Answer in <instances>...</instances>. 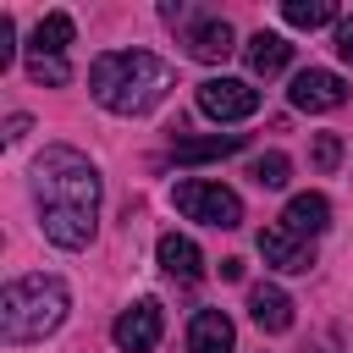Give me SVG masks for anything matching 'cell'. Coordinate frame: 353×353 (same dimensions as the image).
Instances as JSON below:
<instances>
[{
  "mask_svg": "<svg viewBox=\"0 0 353 353\" xmlns=\"http://www.w3.org/2000/svg\"><path fill=\"white\" fill-rule=\"evenodd\" d=\"M33 199H39V226L55 248H88L99 226V171L88 154L50 143L33 160Z\"/></svg>",
  "mask_w": 353,
  "mask_h": 353,
  "instance_id": "cell-1",
  "label": "cell"
},
{
  "mask_svg": "<svg viewBox=\"0 0 353 353\" xmlns=\"http://www.w3.org/2000/svg\"><path fill=\"white\" fill-rule=\"evenodd\" d=\"M176 72L154 55V50H105L94 66H88V94L116 110V116H143L154 110L165 94H171Z\"/></svg>",
  "mask_w": 353,
  "mask_h": 353,
  "instance_id": "cell-2",
  "label": "cell"
},
{
  "mask_svg": "<svg viewBox=\"0 0 353 353\" xmlns=\"http://www.w3.org/2000/svg\"><path fill=\"white\" fill-rule=\"evenodd\" d=\"M72 309V292L61 276H22V281H6L0 292V336L11 347L22 342H44Z\"/></svg>",
  "mask_w": 353,
  "mask_h": 353,
  "instance_id": "cell-3",
  "label": "cell"
},
{
  "mask_svg": "<svg viewBox=\"0 0 353 353\" xmlns=\"http://www.w3.org/2000/svg\"><path fill=\"white\" fill-rule=\"evenodd\" d=\"M171 204H176L188 221H204V226H221V232L243 226V199H237L232 188H221V182H204V176L176 182V188H171Z\"/></svg>",
  "mask_w": 353,
  "mask_h": 353,
  "instance_id": "cell-4",
  "label": "cell"
},
{
  "mask_svg": "<svg viewBox=\"0 0 353 353\" xmlns=\"http://www.w3.org/2000/svg\"><path fill=\"white\" fill-rule=\"evenodd\" d=\"M199 110L215 121H243L259 110V88L243 77H210V83H199Z\"/></svg>",
  "mask_w": 353,
  "mask_h": 353,
  "instance_id": "cell-5",
  "label": "cell"
},
{
  "mask_svg": "<svg viewBox=\"0 0 353 353\" xmlns=\"http://www.w3.org/2000/svg\"><path fill=\"white\" fill-rule=\"evenodd\" d=\"M160 331H165V314H160V303H154V298L127 303V309L116 314V325H110V336H116V347H121V353H149V347L160 342Z\"/></svg>",
  "mask_w": 353,
  "mask_h": 353,
  "instance_id": "cell-6",
  "label": "cell"
},
{
  "mask_svg": "<svg viewBox=\"0 0 353 353\" xmlns=\"http://www.w3.org/2000/svg\"><path fill=\"white\" fill-rule=\"evenodd\" d=\"M287 99H292L298 110L320 116V110H336V105H347V83H342L336 72H325V66H309V72H298V77H292Z\"/></svg>",
  "mask_w": 353,
  "mask_h": 353,
  "instance_id": "cell-7",
  "label": "cell"
},
{
  "mask_svg": "<svg viewBox=\"0 0 353 353\" xmlns=\"http://www.w3.org/2000/svg\"><path fill=\"white\" fill-rule=\"evenodd\" d=\"M165 22H188V11L182 6H165ZM237 44H232V28L221 22V17H199V22H188V55L193 61H226Z\"/></svg>",
  "mask_w": 353,
  "mask_h": 353,
  "instance_id": "cell-8",
  "label": "cell"
},
{
  "mask_svg": "<svg viewBox=\"0 0 353 353\" xmlns=\"http://www.w3.org/2000/svg\"><path fill=\"white\" fill-rule=\"evenodd\" d=\"M259 254H265V265H276V270H287V276H303V270L314 265V243L292 237L281 221H276V226H259Z\"/></svg>",
  "mask_w": 353,
  "mask_h": 353,
  "instance_id": "cell-9",
  "label": "cell"
},
{
  "mask_svg": "<svg viewBox=\"0 0 353 353\" xmlns=\"http://www.w3.org/2000/svg\"><path fill=\"white\" fill-rule=\"evenodd\" d=\"M281 226L292 232V237H320L325 226H331V199L325 193H292L287 199V210H281Z\"/></svg>",
  "mask_w": 353,
  "mask_h": 353,
  "instance_id": "cell-10",
  "label": "cell"
},
{
  "mask_svg": "<svg viewBox=\"0 0 353 353\" xmlns=\"http://www.w3.org/2000/svg\"><path fill=\"white\" fill-rule=\"evenodd\" d=\"M237 347V331L221 309H199L188 320V353H232Z\"/></svg>",
  "mask_w": 353,
  "mask_h": 353,
  "instance_id": "cell-11",
  "label": "cell"
},
{
  "mask_svg": "<svg viewBox=\"0 0 353 353\" xmlns=\"http://www.w3.org/2000/svg\"><path fill=\"white\" fill-rule=\"evenodd\" d=\"M248 314H254V325L259 331H287L292 325V298L276 287V281H259V287H248Z\"/></svg>",
  "mask_w": 353,
  "mask_h": 353,
  "instance_id": "cell-12",
  "label": "cell"
},
{
  "mask_svg": "<svg viewBox=\"0 0 353 353\" xmlns=\"http://www.w3.org/2000/svg\"><path fill=\"white\" fill-rule=\"evenodd\" d=\"M160 270L176 276V281H199V276H204V254H199V243L182 237V232H165V237H160Z\"/></svg>",
  "mask_w": 353,
  "mask_h": 353,
  "instance_id": "cell-13",
  "label": "cell"
},
{
  "mask_svg": "<svg viewBox=\"0 0 353 353\" xmlns=\"http://www.w3.org/2000/svg\"><path fill=\"white\" fill-rule=\"evenodd\" d=\"M287 55H292V44H287L281 33H254V39L243 44V61H248L254 77H276V72L287 66Z\"/></svg>",
  "mask_w": 353,
  "mask_h": 353,
  "instance_id": "cell-14",
  "label": "cell"
},
{
  "mask_svg": "<svg viewBox=\"0 0 353 353\" xmlns=\"http://www.w3.org/2000/svg\"><path fill=\"white\" fill-rule=\"evenodd\" d=\"M248 138L243 132H215V138H182L176 149H171V160L176 165H199V160H221V154H237Z\"/></svg>",
  "mask_w": 353,
  "mask_h": 353,
  "instance_id": "cell-15",
  "label": "cell"
},
{
  "mask_svg": "<svg viewBox=\"0 0 353 353\" xmlns=\"http://www.w3.org/2000/svg\"><path fill=\"white\" fill-rule=\"evenodd\" d=\"M66 44H72V17H66V11H50V17L33 28V50H28V55H66Z\"/></svg>",
  "mask_w": 353,
  "mask_h": 353,
  "instance_id": "cell-16",
  "label": "cell"
},
{
  "mask_svg": "<svg viewBox=\"0 0 353 353\" xmlns=\"http://www.w3.org/2000/svg\"><path fill=\"white\" fill-rule=\"evenodd\" d=\"M281 17H287L292 28H325V22L336 17V6H331V0H287Z\"/></svg>",
  "mask_w": 353,
  "mask_h": 353,
  "instance_id": "cell-17",
  "label": "cell"
},
{
  "mask_svg": "<svg viewBox=\"0 0 353 353\" xmlns=\"http://www.w3.org/2000/svg\"><path fill=\"white\" fill-rule=\"evenodd\" d=\"M287 171H292V160H287L281 149H270V154H259V160L248 165V176H254L259 188H287Z\"/></svg>",
  "mask_w": 353,
  "mask_h": 353,
  "instance_id": "cell-18",
  "label": "cell"
},
{
  "mask_svg": "<svg viewBox=\"0 0 353 353\" xmlns=\"http://www.w3.org/2000/svg\"><path fill=\"white\" fill-rule=\"evenodd\" d=\"M28 77L61 88V83H72V66H66V55H28Z\"/></svg>",
  "mask_w": 353,
  "mask_h": 353,
  "instance_id": "cell-19",
  "label": "cell"
},
{
  "mask_svg": "<svg viewBox=\"0 0 353 353\" xmlns=\"http://www.w3.org/2000/svg\"><path fill=\"white\" fill-rule=\"evenodd\" d=\"M342 165V138L336 132H314V171H336Z\"/></svg>",
  "mask_w": 353,
  "mask_h": 353,
  "instance_id": "cell-20",
  "label": "cell"
},
{
  "mask_svg": "<svg viewBox=\"0 0 353 353\" xmlns=\"http://www.w3.org/2000/svg\"><path fill=\"white\" fill-rule=\"evenodd\" d=\"M336 55H342V61L353 66V17H347V22L336 28Z\"/></svg>",
  "mask_w": 353,
  "mask_h": 353,
  "instance_id": "cell-21",
  "label": "cell"
},
{
  "mask_svg": "<svg viewBox=\"0 0 353 353\" xmlns=\"http://www.w3.org/2000/svg\"><path fill=\"white\" fill-rule=\"evenodd\" d=\"M28 127H33V121H28V116H11V121H6V143H17V138H22V132H28Z\"/></svg>",
  "mask_w": 353,
  "mask_h": 353,
  "instance_id": "cell-22",
  "label": "cell"
}]
</instances>
